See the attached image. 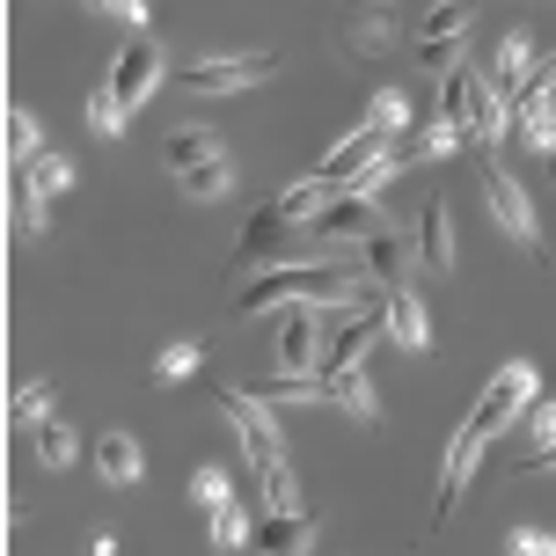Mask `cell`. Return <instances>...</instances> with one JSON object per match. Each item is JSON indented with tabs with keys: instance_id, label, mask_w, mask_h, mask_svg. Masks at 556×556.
<instances>
[{
	"instance_id": "cell-1",
	"label": "cell",
	"mask_w": 556,
	"mask_h": 556,
	"mask_svg": "<svg viewBox=\"0 0 556 556\" xmlns=\"http://www.w3.org/2000/svg\"><path fill=\"white\" fill-rule=\"evenodd\" d=\"M374 307L381 301V286H366L352 264H330V256H315V264H278V271H256L242 286V315H264V307Z\"/></svg>"
},
{
	"instance_id": "cell-2",
	"label": "cell",
	"mask_w": 556,
	"mask_h": 556,
	"mask_svg": "<svg viewBox=\"0 0 556 556\" xmlns=\"http://www.w3.org/2000/svg\"><path fill=\"white\" fill-rule=\"evenodd\" d=\"M213 403H220V417L242 432V454H250L256 469V498H264V513H301V491H293V469H286V446H278V425L271 410L256 403L250 389H213Z\"/></svg>"
},
{
	"instance_id": "cell-3",
	"label": "cell",
	"mask_w": 556,
	"mask_h": 556,
	"mask_svg": "<svg viewBox=\"0 0 556 556\" xmlns=\"http://www.w3.org/2000/svg\"><path fill=\"white\" fill-rule=\"evenodd\" d=\"M440 117H446V125H462V139H469L476 154H491L498 132H513V103L491 88V74H469V66H454V74H446Z\"/></svg>"
},
{
	"instance_id": "cell-4",
	"label": "cell",
	"mask_w": 556,
	"mask_h": 556,
	"mask_svg": "<svg viewBox=\"0 0 556 556\" xmlns=\"http://www.w3.org/2000/svg\"><path fill=\"white\" fill-rule=\"evenodd\" d=\"M528 410H534V366L513 359V366H498V374H491V389L476 395L469 425H476V440H491V432H505V425H520Z\"/></svg>"
},
{
	"instance_id": "cell-5",
	"label": "cell",
	"mask_w": 556,
	"mask_h": 556,
	"mask_svg": "<svg viewBox=\"0 0 556 556\" xmlns=\"http://www.w3.org/2000/svg\"><path fill=\"white\" fill-rule=\"evenodd\" d=\"M389 154H395L389 139L359 125V132H344V139L330 147V154L315 162V184H330V191H352V184H359V176H374V168L389 162Z\"/></svg>"
},
{
	"instance_id": "cell-6",
	"label": "cell",
	"mask_w": 556,
	"mask_h": 556,
	"mask_svg": "<svg viewBox=\"0 0 556 556\" xmlns=\"http://www.w3.org/2000/svg\"><path fill=\"white\" fill-rule=\"evenodd\" d=\"M154 81H162V45L154 37H139V45H125V52L111 59V74H103V88L117 96V111L132 117L147 96H154Z\"/></svg>"
},
{
	"instance_id": "cell-7",
	"label": "cell",
	"mask_w": 556,
	"mask_h": 556,
	"mask_svg": "<svg viewBox=\"0 0 556 556\" xmlns=\"http://www.w3.org/2000/svg\"><path fill=\"white\" fill-rule=\"evenodd\" d=\"M278 59L271 52H242V59H198V66H184L176 81L191 88V96H235V88H250V81H264Z\"/></svg>"
},
{
	"instance_id": "cell-8",
	"label": "cell",
	"mask_w": 556,
	"mask_h": 556,
	"mask_svg": "<svg viewBox=\"0 0 556 556\" xmlns=\"http://www.w3.org/2000/svg\"><path fill=\"white\" fill-rule=\"evenodd\" d=\"M235 250L250 256V264H264V271H278V264H301V227L286 220L278 205H264L250 227H242V242Z\"/></svg>"
},
{
	"instance_id": "cell-9",
	"label": "cell",
	"mask_w": 556,
	"mask_h": 556,
	"mask_svg": "<svg viewBox=\"0 0 556 556\" xmlns=\"http://www.w3.org/2000/svg\"><path fill=\"white\" fill-rule=\"evenodd\" d=\"M307 235H315V242H374V235H381V205L359 198V191H337L330 205L315 213Z\"/></svg>"
},
{
	"instance_id": "cell-10",
	"label": "cell",
	"mask_w": 556,
	"mask_h": 556,
	"mask_svg": "<svg viewBox=\"0 0 556 556\" xmlns=\"http://www.w3.org/2000/svg\"><path fill=\"white\" fill-rule=\"evenodd\" d=\"M483 198H491V220H498L513 242H534V250H542V227H534L528 191H520V184H513V176H505L491 154H483Z\"/></svg>"
},
{
	"instance_id": "cell-11",
	"label": "cell",
	"mask_w": 556,
	"mask_h": 556,
	"mask_svg": "<svg viewBox=\"0 0 556 556\" xmlns=\"http://www.w3.org/2000/svg\"><path fill=\"white\" fill-rule=\"evenodd\" d=\"M389 330V293L374 307H359L352 323H337V337H330V352H323V374H359V359H366V344Z\"/></svg>"
},
{
	"instance_id": "cell-12",
	"label": "cell",
	"mask_w": 556,
	"mask_h": 556,
	"mask_svg": "<svg viewBox=\"0 0 556 556\" xmlns=\"http://www.w3.org/2000/svg\"><path fill=\"white\" fill-rule=\"evenodd\" d=\"M462 29H469V8H462V0H440V8L417 15V52H425L432 74H454V45H462Z\"/></svg>"
},
{
	"instance_id": "cell-13",
	"label": "cell",
	"mask_w": 556,
	"mask_h": 556,
	"mask_svg": "<svg viewBox=\"0 0 556 556\" xmlns=\"http://www.w3.org/2000/svg\"><path fill=\"white\" fill-rule=\"evenodd\" d=\"M476 454H483V440H476V425H462V432H454V446H446V469H440L432 528H446V520H454V505H462V491H469V476H476Z\"/></svg>"
},
{
	"instance_id": "cell-14",
	"label": "cell",
	"mask_w": 556,
	"mask_h": 556,
	"mask_svg": "<svg viewBox=\"0 0 556 556\" xmlns=\"http://www.w3.org/2000/svg\"><path fill=\"white\" fill-rule=\"evenodd\" d=\"M307 542H315V513L301 505V513H264L250 549L256 556H307Z\"/></svg>"
},
{
	"instance_id": "cell-15",
	"label": "cell",
	"mask_w": 556,
	"mask_h": 556,
	"mask_svg": "<svg viewBox=\"0 0 556 556\" xmlns=\"http://www.w3.org/2000/svg\"><path fill=\"white\" fill-rule=\"evenodd\" d=\"M205 162H227V154H220V139L205 132V125H176V132L162 139V168L176 176V184H184V176H198Z\"/></svg>"
},
{
	"instance_id": "cell-16",
	"label": "cell",
	"mask_w": 556,
	"mask_h": 556,
	"mask_svg": "<svg viewBox=\"0 0 556 556\" xmlns=\"http://www.w3.org/2000/svg\"><path fill=\"white\" fill-rule=\"evenodd\" d=\"M417 264L425 271H454V213H446V198H432L417 213Z\"/></svg>"
},
{
	"instance_id": "cell-17",
	"label": "cell",
	"mask_w": 556,
	"mask_h": 556,
	"mask_svg": "<svg viewBox=\"0 0 556 556\" xmlns=\"http://www.w3.org/2000/svg\"><path fill=\"white\" fill-rule=\"evenodd\" d=\"M359 271L374 278L381 293H403V278H410V250H403V242H395L389 227H381V235H374V242L359 250Z\"/></svg>"
},
{
	"instance_id": "cell-18",
	"label": "cell",
	"mask_w": 556,
	"mask_h": 556,
	"mask_svg": "<svg viewBox=\"0 0 556 556\" xmlns=\"http://www.w3.org/2000/svg\"><path fill=\"white\" fill-rule=\"evenodd\" d=\"M389 337L403 344V352H432V315H425V301H417L410 286L389 293Z\"/></svg>"
},
{
	"instance_id": "cell-19",
	"label": "cell",
	"mask_w": 556,
	"mask_h": 556,
	"mask_svg": "<svg viewBox=\"0 0 556 556\" xmlns=\"http://www.w3.org/2000/svg\"><path fill=\"white\" fill-rule=\"evenodd\" d=\"M139 469H147V462H139V440H132V432H103V440H96V476H103L111 491L139 483Z\"/></svg>"
},
{
	"instance_id": "cell-20",
	"label": "cell",
	"mask_w": 556,
	"mask_h": 556,
	"mask_svg": "<svg viewBox=\"0 0 556 556\" xmlns=\"http://www.w3.org/2000/svg\"><path fill=\"white\" fill-rule=\"evenodd\" d=\"M256 403L271 410V403H330V374H271V381H256Z\"/></svg>"
},
{
	"instance_id": "cell-21",
	"label": "cell",
	"mask_w": 556,
	"mask_h": 556,
	"mask_svg": "<svg viewBox=\"0 0 556 556\" xmlns=\"http://www.w3.org/2000/svg\"><path fill=\"white\" fill-rule=\"evenodd\" d=\"M528 66H534V45H528V37H505L498 59H491V88H498L505 103H513V96L528 88Z\"/></svg>"
},
{
	"instance_id": "cell-22",
	"label": "cell",
	"mask_w": 556,
	"mask_h": 556,
	"mask_svg": "<svg viewBox=\"0 0 556 556\" xmlns=\"http://www.w3.org/2000/svg\"><path fill=\"white\" fill-rule=\"evenodd\" d=\"M330 198H337L330 184H315V176H301V184H286V191H278L271 205H278V213H286V220H293V227H315V213H323Z\"/></svg>"
},
{
	"instance_id": "cell-23",
	"label": "cell",
	"mask_w": 556,
	"mask_h": 556,
	"mask_svg": "<svg viewBox=\"0 0 556 556\" xmlns=\"http://www.w3.org/2000/svg\"><path fill=\"white\" fill-rule=\"evenodd\" d=\"M29 440H37V462H45V469H74V425H66V417H45Z\"/></svg>"
},
{
	"instance_id": "cell-24",
	"label": "cell",
	"mask_w": 556,
	"mask_h": 556,
	"mask_svg": "<svg viewBox=\"0 0 556 556\" xmlns=\"http://www.w3.org/2000/svg\"><path fill=\"white\" fill-rule=\"evenodd\" d=\"M330 403H337V410H352L359 425L381 417V403H374V389H366V374H330Z\"/></svg>"
},
{
	"instance_id": "cell-25",
	"label": "cell",
	"mask_w": 556,
	"mask_h": 556,
	"mask_svg": "<svg viewBox=\"0 0 556 556\" xmlns=\"http://www.w3.org/2000/svg\"><path fill=\"white\" fill-rule=\"evenodd\" d=\"M366 132H381V139H395L403 125H410V103L395 96V88H374V103H366V117H359Z\"/></svg>"
},
{
	"instance_id": "cell-26",
	"label": "cell",
	"mask_w": 556,
	"mask_h": 556,
	"mask_svg": "<svg viewBox=\"0 0 556 556\" xmlns=\"http://www.w3.org/2000/svg\"><path fill=\"white\" fill-rule=\"evenodd\" d=\"M45 417H52V381H23V389L8 395V425H29L37 432Z\"/></svg>"
},
{
	"instance_id": "cell-27",
	"label": "cell",
	"mask_w": 556,
	"mask_h": 556,
	"mask_svg": "<svg viewBox=\"0 0 556 556\" xmlns=\"http://www.w3.org/2000/svg\"><path fill=\"white\" fill-rule=\"evenodd\" d=\"M23 176H29V191H37V198L74 191V162H66V154H37V162H29Z\"/></svg>"
},
{
	"instance_id": "cell-28",
	"label": "cell",
	"mask_w": 556,
	"mask_h": 556,
	"mask_svg": "<svg viewBox=\"0 0 556 556\" xmlns=\"http://www.w3.org/2000/svg\"><path fill=\"white\" fill-rule=\"evenodd\" d=\"M8 213H15V235H45V198L29 191V176L8 184Z\"/></svg>"
},
{
	"instance_id": "cell-29",
	"label": "cell",
	"mask_w": 556,
	"mask_h": 556,
	"mask_svg": "<svg viewBox=\"0 0 556 556\" xmlns=\"http://www.w3.org/2000/svg\"><path fill=\"white\" fill-rule=\"evenodd\" d=\"M242 542H256V528H250V513H242V498H227L213 513V549H242Z\"/></svg>"
},
{
	"instance_id": "cell-30",
	"label": "cell",
	"mask_w": 556,
	"mask_h": 556,
	"mask_svg": "<svg viewBox=\"0 0 556 556\" xmlns=\"http://www.w3.org/2000/svg\"><path fill=\"white\" fill-rule=\"evenodd\" d=\"M454 147H469V139H462V125H446V117H432V125L417 132V162H440V154H454Z\"/></svg>"
},
{
	"instance_id": "cell-31",
	"label": "cell",
	"mask_w": 556,
	"mask_h": 556,
	"mask_svg": "<svg viewBox=\"0 0 556 556\" xmlns=\"http://www.w3.org/2000/svg\"><path fill=\"white\" fill-rule=\"evenodd\" d=\"M88 125H96L103 139H117V132H125V111H117V96H111L103 81L88 88Z\"/></svg>"
},
{
	"instance_id": "cell-32",
	"label": "cell",
	"mask_w": 556,
	"mask_h": 556,
	"mask_svg": "<svg viewBox=\"0 0 556 556\" xmlns=\"http://www.w3.org/2000/svg\"><path fill=\"white\" fill-rule=\"evenodd\" d=\"M198 374V344H168L162 359H154V381H162V389H176V381H191Z\"/></svg>"
},
{
	"instance_id": "cell-33",
	"label": "cell",
	"mask_w": 556,
	"mask_h": 556,
	"mask_svg": "<svg viewBox=\"0 0 556 556\" xmlns=\"http://www.w3.org/2000/svg\"><path fill=\"white\" fill-rule=\"evenodd\" d=\"M8 162H37V117L29 111H8Z\"/></svg>"
},
{
	"instance_id": "cell-34",
	"label": "cell",
	"mask_w": 556,
	"mask_h": 556,
	"mask_svg": "<svg viewBox=\"0 0 556 556\" xmlns=\"http://www.w3.org/2000/svg\"><path fill=\"white\" fill-rule=\"evenodd\" d=\"M191 498L205 505V513H220V505L235 498V483H227V469H198V476H191Z\"/></svg>"
},
{
	"instance_id": "cell-35",
	"label": "cell",
	"mask_w": 556,
	"mask_h": 556,
	"mask_svg": "<svg viewBox=\"0 0 556 556\" xmlns=\"http://www.w3.org/2000/svg\"><path fill=\"white\" fill-rule=\"evenodd\" d=\"M520 425H528V440H534L528 454H549V446H556V395H549V403H534Z\"/></svg>"
},
{
	"instance_id": "cell-36",
	"label": "cell",
	"mask_w": 556,
	"mask_h": 556,
	"mask_svg": "<svg viewBox=\"0 0 556 556\" xmlns=\"http://www.w3.org/2000/svg\"><path fill=\"white\" fill-rule=\"evenodd\" d=\"M227 184H235V168H227V162H205L198 176H184V198H220Z\"/></svg>"
},
{
	"instance_id": "cell-37",
	"label": "cell",
	"mask_w": 556,
	"mask_h": 556,
	"mask_svg": "<svg viewBox=\"0 0 556 556\" xmlns=\"http://www.w3.org/2000/svg\"><path fill=\"white\" fill-rule=\"evenodd\" d=\"M389 37H395V23H389V15H366V23H352V45H359V52H381Z\"/></svg>"
},
{
	"instance_id": "cell-38",
	"label": "cell",
	"mask_w": 556,
	"mask_h": 556,
	"mask_svg": "<svg viewBox=\"0 0 556 556\" xmlns=\"http://www.w3.org/2000/svg\"><path fill=\"white\" fill-rule=\"evenodd\" d=\"M513 556H556V534H542V528H520V534H513Z\"/></svg>"
},
{
	"instance_id": "cell-39",
	"label": "cell",
	"mask_w": 556,
	"mask_h": 556,
	"mask_svg": "<svg viewBox=\"0 0 556 556\" xmlns=\"http://www.w3.org/2000/svg\"><path fill=\"white\" fill-rule=\"evenodd\" d=\"M520 476H556V446H549V454H528V462H520Z\"/></svg>"
},
{
	"instance_id": "cell-40",
	"label": "cell",
	"mask_w": 556,
	"mask_h": 556,
	"mask_svg": "<svg viewBox=\"0 0 556 556\" xmlns=\"http://www.w3.org/2000/svg\"><path fill=\"white\" fill-rule=\"evenodd\" d=\"M549 176H556V154H549Z\"/></svg>"
}]
</instances>
